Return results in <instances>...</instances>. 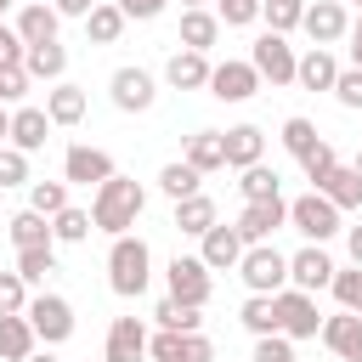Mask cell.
Instances as JSON below:
<instances>
[{"mask_svg":"<svg viewBox=\"0 0 362 362\" xmlns=\"http://www.w3.org/2000/svg\"><path fill=\"white\" fill-rule=\"evenodd\" d=\"M51 6H57V17H90L102 0H51Z\"/></svg>","mask_w":362,"mask_h":362,"instance_id":"52","label":"cell"},{"mask_svg":"<svg viewBox=\"0 0 362 362\" xmlns=\"http://www.w3.org/2000/svg\"><path fill=\"white\" fill-rule=\"evenodd\" d=\"M147 356L153 362H215V345L204 334H170V328H158L147 339Z\"/></svg>","mask_w":362,"mask_h":362,"instance_id":"15","label":"cell"},{"mask_svg":"<svg viewBox=\"0 0 362 362\" xmlns=\"http://www.w3.org/2000/svg\"><path fill=\"white\" fill-rule=\"evenodd\" d=\"M23 57H28V45H23V40H17V28L0 17V68H11V62H23Z\"/></svg>","mask_w":362,"mask_h":362,"instance_id":"50","label":"cell"},{"mask_svg":"<svg viewBox=\"0 0 362 362\" xmlns=\"http://www.w3.org/2000/svg\"><path fill=\"white\" fill-rule=\"evenodd\" d=\"M334 102H339V107H362V68H339V79H334Z\"/></svg>","mask_w":362,"mask_h":362,"instance_id":"48","label":"cell"},{"mask_svg":"<svg viewBox=\"0 0 362 362\" xmlns=\"http://www.w3.org/2000/svg\"><path fill=\"white\" fill-rule=\"evenodd\" d=\"M277 334H283V339H317V334H322L317 294H305V288H283V294H277Z\"/></svg>","mask_w":362,"mask_h":362,"instance_id":"7","label":"cell"},{"mask_svg":"<svg viewBox=\"0 0 362 362\" xmlns=\"http://www.w3.org/2000/svg\"><path fill=\"white\" fill-rule=\"evenodd\" d=\"M141 209H147V187L130 181V175L102 181L96 198H90V221H96V232H113V238H124V232L141 221Z\"/></svg>","mask_w":362,"mask_h":362,"instance_id":"1","label":"cell"},{"mask_svg":"<svg viewBox=\"0 0 362 362\" xmlns=\"http://www.w3.org/2000/svg\"><path fill=\"white\" fill-rule=\"evenodd\" d=\"M277 187H283V175H277L272 164H249V170H243V181H238L243 204H260V198H283Z\"/></svg>","mask_w":362,"mask_h":362,"instance_id":"36","label":"cell"},{"mask_svg":"<svg viewBox=\"0 0 362 362\" xmlns=\"http://www.w3.org/2000/svg\"><path fill=\"white\" fill-rule=\"evenodd\" d=\"M147 283H153V249H147V238H136V232L113 238V249H107V288L119 300H136V294H147Z\"/></svg>","mask_w":362,"mask_h":362,"instance_id":"2","label":"cell"},{"mask_svg":"<svg viewBox=\"0 0 362 362\" xmlns=\"http://www.w3.org/2000/svg\"><path fill=\"white\" fill-rule=\"evenodd\" d=\"M334 79H339V62H334V51L311 45V51L300 57V74H294V85H305V90H334Z\"/></svg>","mask_w":362,"mask_h":362,"instance_id":"27","label":"cell"},{"mask_svg":"<svg viewBox=\"0 0 362 362\" xmlns=\"http://www.w3.org/2000/svg\"><path fill=\"white\" fill-rule=\"evenodd\" d=\"M311 192H322V198H328L339 215H345V209H362V175H356L351 164H334V170H328V175H322Z\"/></svg>","mask_w":362,"mask_h":362,"instance_id":"21","label":"cell"},{"mask_svg":"<svg viewBox=\"0 0 362 362\" xmlns=\"http://www.w3.org/2000/svg\"><path fill=\"white\" fill-rule=\"evenodd\" d=\"M23 317L34 322V334H40V345H62V339L74 334V305H68L62 294H34Z\"/></svg>","mask_w":362,"mask_h":362,"instance_id":"10","label":"cell"},{"mask_svg":"<svg viewBox=\"0 0 362 362\" xmlns=\"http://www.w3.org/2000/svg\"><path fill=\"white\" fill-rule=\"evenodd\" d=\"M181 11H204V0H181Z\"/></svg>","mask_w":362,"mask_h":362,"instance_id":"56","label":"cell"},{"mask_svg":"<svg viewBox=\"0 0 362 362\" xmlns=\"http://www.w3.org/2000/svg\"><path fill=\"white\" fill-rule=\"evenodd\" d=\"M351 170H356V175H362V147H356V164H351Z\"/></svg>","mask_w":362,"mask_h":362,"instance_id":"58","label":"cell"},{"mask_svg":"<svg viewBox=\"0 0 362 362\" xmlns=\"http://www.w3.org/2000/svg\"><path fill=\"white\" fill-rule=\"evenodd\" d=\"M11 6H17V0H0V17H6V11H11Z\"/></svg>","mask_w":362,"mask_h":362,"instance_id":"59","label":"cell"},{"mask_svg":"<svg viewBox=\"0 0 362 362\" xmlns=\"http://www.w3.org/2000/svg\"><path fill=\"white\" fill-rule=\"evenodd\" d=\"M107 90H113V107H119V113H147V107L158 102V85H153V74H147V68H136V62L113 68Z\"/></svg>","mask_w":362,"mask_h":362,"instance_id":"9","label":"cell"},{"mask_svg":"<svg viewBox=\"0 0 362 362\" xmlns=\"http://www.w3.org/2000/svg\"><path fill=\"white\" fill-rule=\"evenodd\" d=\"M23 96H28V68H23V62L0 68V107H11V102H23Z\"/></svg>","mask_w":362,"mask_h":362,"instance_id":"47","label":"cell"},{"mask_svg":"<svg viewBox=\"0 0 362 362\" xmlns=\"http://www.w3.org/2000/svg\"><path fill=\"white\" fill-rule=\"evenodd\" d=\"M260 23L272 34H288V28L305 23V0H260Z\"/></svg>","mask_w":362,"mask_h":362,"instance_id":"39","label":"cell"},{"mask_svg":"<svg viewBox=\"0 0 362 362\" xmlns=\"http://www.w3.org/2000/svg\"><path fill=\"white\" fill-rule=\"evenodd\" d=\"M238 322H243L255 339L277 334V294H249V300H243V311H238Z\"/></svg>","mask_w":362,"mask_h":362,"instance_id":"33","label":"cell"},{"mask_svg":"<svg viewBox=\"0 0 362 362\" xmlns=\"http://www.w3.org/2000/svg\"><path fill=\"white\" fill-rule=\"evenodd\" d=\"M124 23H130V17H124V11L113 6V0H102V6H96L90 17H85V34H90L96 45H113V40L124 34Z\"/></svg>","mask_w":362,"mask_h":362,"instance_id":"34","label":"cell"},{"mask_svg":"<svg viewBox=\"0 0 362 362\" xmlns=\"http://www.w3.org/2000/svg\"><path fill=\"white\" fill-rule=\"evenodd\" d=\"M57 23H62V17H57V6L28 0V6L17 11V23H11V28H17V40H23V45H51V40H57Z\"/></svg>","mask_w":362,"mask_h":362,"instance_id":"19","label":"cell"},{"mask_svg":"<svg viewBox=\"0 0 362 362\" xmlns=\"http://www.w3.org/2000/svg\"><path fill=\"white\" fill-rule=\"evenodd\" d=\"M221 11V28H249V23H260V0H215Z\"/></svg>","mask_w":362,"mask_h":362,"instance_id":"44","label":"cell"},{"mask_svg":"<svg viewBox=\"0 0 362 362\" xmlns=\"http://www.w3.org/2000/svg\"><path fill=\"white\" fill-rule=\"evenodd\" d=\"M345 249H351V266H362V221L345 226Z\"/></svg>","mask_w":362,"mask_h":362,"instance_id":"53","label":"cell"},{"mask_svg":"<svg viewBox=\"0 0 362 362\" xmlns=\"http://www.w3.org/2000/svg\"><path fill=\"white\" fill-rule=\"evenodd\" d=\"M255 362H300V356H294V339L266 334V339H255Z\"/></svg>","mask_w":362,"mask_h":362,"instance_id":"49","label":"cell"},{"mask_svg":"<svg viewBox=\"0 0 362 362\" xmlns=\"http://www.w3.org/2000/svg\"><path fill=\"white\" fill-rule=\"evenodd\" d=\"M209 226H221V221H215V198L192 192V198H181V204H175V232H187V238H204Z\"/></svg>","mask_w":362,"mask_h":362,"instance_id":"30","label":"cell"},{"mask_svg":"<svg viewBox=\"0 0 362 362\" xmlns=\"http://www.w3.org/2000/svg\"><path fill=\"white\" fill-rule=\"evenodd\" d=\"M28 209H40L45 221H57L68 209V181H28Z\"/></svg>","mask_w":362,"mask_h":362,"instance_id":"38","label":"cell"},{"mask_svg":"<svg viewBox=\"0 0 362 362\" xmlns=\"http://www.w3.org/2000/svg\"><path fill=\"white\" fill-rule=\"evenodd\" d=\"M153 322H158V328H170V334H204L198 305H181V300H170V294L153 305Z\"/></svg>","mask_w":362,"mask_h":362,"instance_id":"32","label":"cell"},{"mask_svg":"<svg viewBox=\"0 0 362 362\" xmlns=\"http://www.w3.org/2000/svg\"><path fill=\"white\" fill-rule=\"evenodd\" d=\"M147 328H141V317H113L107 322V351H102V362H141L147 356Z\"/></svg>","mask_w":362,"mask_h":362,"instance_id":"16","label":"cell"},{"mask_svg":"<svg viewBox=\"0 0 362 362\" xmlns=\"http://www.w3.org/2000/svg\"><path fill=\"white\" fill-rule=\"evenodd\" d=\"M317 141H322V136H317V124H311V119H300V113H294V119H283V147H288L294 158H305Z\"/></svg>","mask_w":362,"mask_h":362,"instance_id":"42","label":"cell"},{"mask_svg":"<svg viewBox=\"0 0 362 362\" xmlns=\"http://www.w3.org/2000/svg\"><path fill=\"white\" fill-rule=\"evenodd\" d=\"M334 164H339V153H334V141H317V147H311V153L300 158V170H305V181H311V187H317V181H322V175H328Z\"/></svg>","mask_w":362,"mask_h":362,"instance_id":"45","label":"cell"},{"mask_svg":"<svg viewBox=\"0 0 362 362\" xmlns=\"http://www.w3.org/2000/svg\"><path fill=\"white\" fill-rule=\"evenodd\" d=\"M113 6H119L124 17H136V23H153V17H158L170 0H113Z\"/></svg>","mask_w":362,"mask_h":362,"instance_id":"51","label":"cell"},{"mask_svg":"<svg viewBox=\"0 0 362 362\" xmlns=\"http://www.w3.org/2000/svg\"><path fill=\"white\" fill-rule=\"evenodd\" d=\"M0 147H11V107H0Z\"/></svg>","mask_w":362,"mask_h":362,"instance_id":"55","label":"cell"},{"mask_svg":"<svg viewBox=\"0 0 362 362\" xmlns=\"http://www.w3.org/2000/svg\"><path fill=\"white\" fill-rule=\"evenodd\" d=\"M288 226V198H260V204H243L238 215V238L255 249V243H272V232Z\"/></svg>","mask_w":362,"mask_h":362,"instance_id":"11","label":"cell"},{"mask_svg":"<svg viewBox=\"0 0 362 362\" xmlns=\"http://www.w3.org/2000/svg\"><path fill=\"white\" fill-rule=\"evenodd\" d=\"M339 362H362V317H351V311H334V317H322V334H317Z\"/></svg>","mask_w":362,"mask_h":362,"instance_id":"18","label":"cell"},{"mask_svg":"<svg viewBox=\"0 0 362 362\" xmlns=\"http://www.w3.org/2000/svg\"><path fill=\"white\" fill-rule=\"evenodd\" d=\"M28 300H34V294H28V283H23L17 272H0V317H23V311H28Z\"/></svg>","mask_w":362,"mask_h":362,"instance_id":"43","label":"cell"},{"mask_svg":"<svg viewBox=\"0 0 362 362\" xmlns=\"http://www.w3.org/2000/svg\"><path fill=\"white\" fill-rule=\"evenodd\" d=\"M90 226H96V221H90V209H74V204H68V209L51 221L57 243H85V238H90Z\"/></svg>","mask_w":362,"mask_h":362,"instance_id":"41","label":"cell"},{"mask_svg":"<svg viewBox=\"0 0 362 362\" xmlns=\"http://www.w3.org/2000/svg\"><path fill=\"white\" fill-rule=\"evenodd\" d=\"M164 288H170V300H181V305H209V288H215V277H209V266L198 260V255H175L170 266H164Z\"/></svg>","mask_w":362,"mask_h":362,"instance_id":"5","label":"cell"},{"mask_svg":"<svg viewBox=\"0 0 362 362\" xmlns=\"http://www.w3.org/2000/svg\"><path fill=\"white\" fill-rule=\"evenodd\" d=\"M221 141H226V164L232 170H249L266 153V130L260 124H232V130H221Z\"/></svg>","mask_w":362,"mask_h":362,"instance_id":"23","label":"cell"},{"mask_svg":"<svg viewBox=\"0 0 362 362\" xmlns=\"http://www.w3.org/2000/svg\"><path fill=\"white\" fill-rule=\"evenodd\" d=\"M351 6H356V11H362V0H351Z\"/></svg>","mask_w":362,"mask_h":362,"instance_id":"60","label":"cell"},{"mask_svg":"<svg viewBox=\"0 0 362 362\" xmlns=\"http://www.w3.org/2000/svg\"><path fill=\"white\" fill-rule=\"evenodd\" d=\"M305 34H311V45H339L345 34H351V17H345V6L339 0H305V23H300Z\"/></svg>","mask_w":362,"mask_h":362,"instance_id":"12","label":"cell"},{"mask_svg":"<svg viewBox=\"0 0 362 362\" xmlns=\"http://www.w3.org/2000/svg\"><path fill=\"white\" fill-rule=\"evenodd\" d=\"M23 68H28V79H51V85H62V74H68V45H28V57H23Z\"/></svg>","mask_w":362,"mask_h":362,"instance_id":"28","label":"cell"},{"mask_svg":"<svg viewBox=\"0 0 362 362\" xmlns=\"http://www.w3.org/2000/svg\"><path fill=\"white\" fill-rule=\"evenodd\" d=\"M288 226H294V232H305V243H328L334 232H345V226H339V209H334L322 192L294 198V204H288Z\"/></svg>","mask_w":362,"mask_h":362,"instance_id":"6","label":"cell"},{"mask_svg":"<svg viewBox=\"0 0 362 362\" xmlns=\"http://www.w3.org/2000/svg\"><path fill=\"white\" fill-rule=\"evenodd\" d=\"M221 40V17L215 11H181V51H204L209 57V45Z\"/></svg>","mask_w":362,"mask_h":362,"instance_id":"26","label":"cell"},{"mask_svg":"<svg viewBox=\"0 0 362 362\" xmlns=\"http://www.w3.org/2000/svg\"><path fill=\"white\" fill-rule=\"evenodd\" d=\"M334 300H339V311H351V317H362V266H345V272H334Z\"/></svg>","mask_w":362,"mask_h":362,"instance_id":"40","label":"cell"},{"mask_svg":"<svg viewBox=\"0 0 362 362\" xmlns=\"http://www.w3.org/2000/svg\"><path fill=\"white\" fill-rule=\"evenodd\" d=\"M249 62H255V74H260V85H294V74H300V57H294V45H288V34H260L255 45H249Z\"/></svg>","mask_w":362,"mask_h":362,"instance_id":"3","label":"cell"},{"mask_svg":"<svg viewBox=\"0 0 362 362\" xmlns=\"http://www.w3.org/2000/svg\"><path fill=\"white\" fill-rule=\"evenodd\" d=\"M6 232H11L17 249H51V243H57V232H51V221H45L40 209H17V215L6 221Z\"/></svg>","mask_w":362,"mask_h":362,"instance_id":"24","label":"cell"},{"mask_svg":"<svg viewBox=\"0 0 362 362\" xmlns=\"http://www.w3.org/2000/svg\"><path fill=\"white\" fill-rule=\"evenodd\" d=\"M119 170H113V153H102V147H90V141H74L68 153H62V181L68 187H102V181H113Z\"/></svg>","mask_w":362,"mask_h":362,"instance_id":"8","label":"cell"},{"mask_svg":"<svg viewBox=\"0 0 362 362\" xmlns=\"http://www.w3.org/2000/svg\"><path fill=\"white\" fill-rule=\"evenodd\" d=\"M345 40H351V68H362V17L351 23V34H345Z\"/></svg>","mask_w":362,"mask_h":362,"instance_id":"54","label":"cell"},{"mask_svg":"<svg viewBox=\"0 0 362 362\" xmlns=\"http://www.w3.org/2000/svg\"><path fill=\"white\" fill-rule=\"evenodd\" d=\"M11 272H17L28 288H40V283L57 272V243H51V249H17V266H11Z\"/></svg>","mask_w":362,"mask_h":362,"instance_id":"37","label":"cell"},{"mask_svg":"<svg viewBox=\"0 0 362 362\" xmlns=\"http://www.w3.org/2000/svg\"><path fill=\"white\" fill-rule=\"evenodd\" d=\"M187 164H192L198 175L226 170V141H221V130H198V136H187Z\"/></svg>","mask_w":362,"mask_h":362,"instance_id":"29","label":"cell"},{"mask_svg":"<svg viewBox=\"0 0 362 362\" xmlns=\"http://www.w3.org/2000/svg\"><path fill=\"white\" fill-rule=\"evenodd\" d=\"M28 362H57V356H51V351H34V356H28Z\"/></svg>","mask_w":362,"mask_h":362,"instance_id":"57","label":"cell"},{"mask_svg":"<svg viewBox=\"0 0 362 362\" xmlns=\"http://www.w3.org/2000/svg\"><path fill=\"white\" fill-rule=\"evenodd\" d=\"M6 187H28V153L17 147H0V192Z\"/></svg>","mask_w":362,"mask_h":362,"instance_id":"46","label":"cell"},{"mask_svg":"<svg viewBox=\"0 0 362 362\" xmlns=\"http://www.w3.org/2000/svg\"><path fill=\"white\" fill-rule=\"evenodd\" d=\"M198 181H204V175H198L187 158H175V164H164V170H158V192H164V198H175V204H181V198H192V192H198Z\"/></svg>","mask_w":362,"mask_h":362,"instance_id":"35","label":"cell"},{"mask_svg":"<svg viewBox=\"0 0 362 362\" xmlns=\"http://www.w3.org/2000/svg\"><path fill=\"white\" fill-rule=\"evenodd\" d=\"M34 345H40V334L28 317H0V362H28Z\"/></svg>","mask_w":362,"mask_h":362,"instance_id":"25","label":"cell"},{"mask_svg":"<svg viewBox=\"0 0 362 362\" xmlns=\"http://www.w3.org/2000/svg\"><path fill=\"white\" fill-rule=\"evenodd\" d=\"M334 260H328V249L322 243H305L300 255H288V288H305V294H317V288H328L334 283Z\"/></svg>","mask_w":362,"mask_h":362,"instance_id":"14","label":"cell"},{"mask_svg":"<svg viewBox=\"0 0 362 362\" xmlns=\"http://www.w3.org/2000/svg\"><path fill=\"white\" fill-rule=\"evenodd\" d=\"M255 90H260L255 62H238V57L215 62V74H209V96H215V102H249Z\"/></svg>","mask_w":362,"mask_h":362,"instance_id":"13","label":"cell"},{"mask_svg":"<svg viewBox=\"0 0 362 362\" xmlns=\"http://www.w3.org/2000/svg\"><path fill=\"white\" fill-rule=\"evenodd\" d=\"M51 136V113L45 107H11V147L17 153H40Z\"/></svg>","mask_w":362,"mask_h":362,"instance_id":"22","label":"cell"},{"mask_svg":"<svg viewBox=\"0 0 362 362\" xmlns=\"http://www.w3.org/2000/svg\"><path fill=\"white\" fill-rule=\"evenodd\" d=\"M204 249H198V260L209 266V272H238V260H243V238H238V226H209L204 238H198Z\"/></svg>","mask_w":362,"mask_h":362,"instance_id":"17","label":"cell"},{"mask_svg":"<svg viewBox=\"0 0 362 362\" xmlns=\"http://www.w3.org/2000/svg\"><path fill=\"white\" fill-rule=\"evenodd\" d=\"M209 74H215V62H209L204 51H175V57L164 62V79H170L175 90H209Z\"/></svg>","mask_w":362,"mask_h":362,"instance_id":"20","label":"cell"},{"mask_svg":"<svg viewBox=\"0 0 362 362\" xmlns=\"http://www.w3.org/2000/svg\"><path fill=\"white\" fill-rule=\"evenodd\" d=\"M45 113H51V124H79V119H85V90L68 85V79L51 85V90H45Z\"/></svg>","mask_w":362,"mask_h":362,"instance_id":"31","label":"cell"},{"mask_svg":"<svg viewBox=\"0 0 362 362\" xmlns=\"http://www.w3.org/2000/svg\"><path fill=\"white\" fill-rule=\"evenodd\" d=\"M238 277L249 283V294H283L288 288V255L272 243H255V249H243Z\"/></svg>","mask_w":362,"mask_h":362,"instance_id":"4","label":"cell"}]
</instances>
